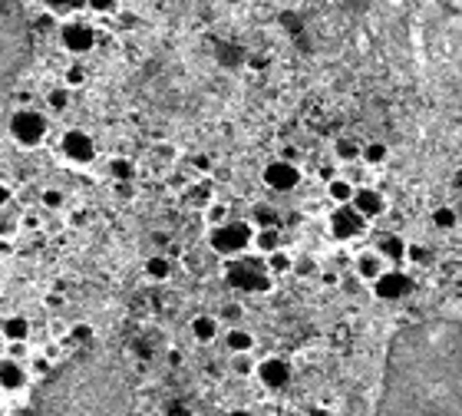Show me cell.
<instances>
[{
    "mask_svg": "<svg viewBox=\"0 0 462 416\" xmlns=\"http://www.w3.org/2000/svg\"><path fill=\"white\" fill-rule=\"evenodd\" d=\"M224 317H231V321L241 317V308H238V304H228V308H224Z\"/></svg>",
    "mask_w": 462,
    "mask_h": 416,
    "instance_id": "41",
    "label": "cell"
},
{
    "mask_svg": "<svg viewBox=\"0 0 462 416\" xmlns=\"http://www.w3.org/2000/svg\"><path fill=\"white\" fill-rule=\"evenodd\" d=\"M393 3H400V0H393Z\"/></svg>",
    "mask_w": 462,
    "mask_h": 416,
    "instance_id": "44",
    "label": "cell"
},
{
    "mask_svg": "<svg viewBox=\"0 0 462 416\" xmlns=\"http://www.w3.org/2000/svg\"><path fill=\"white\" fill-rule=\"evenodd\" d=\"M456 222H459V215H456L449 205L432 208V225H436L439 231H452V228H456Z\"/></svg>",
    "mask_w": 462,
    "mask_h": 416,
    "instance_id": "24",
    "label": "cell"
},
{
    "mask_svg": "<svg viewBox=\"0 0 462 416\" xmlns=\"http://www.w3.org/2000/svg\"><path fill=\"white\" fill-rule=\"evenodd\" d=\"M410 287H413V281L403 271H383L373 281V294L380 297V301H400V297L410 294Z\"/></svg>",
    "mask_w": 462,
    "mask_h": 416,
    "instance_id": "11",
    "label": "cell"
},
{
    "mask_svg": "<svg viewBox=\"0 0 462 416\" xmlns=\"http://www.w3.org/2000/svg\"><path fill=\"white\" fill-rule=\"evenodd\" d=\"M254 248L261 254H271L281 248V231L278 228H254Z\"/></svg>",
    "mask_w": 462,
    "mask_h": 416,
    "instance_id": "20",
    "label": "cell"
},
{
    "mask_svg": "<svg viewBox=\"0 0 462 416\" xmlns=\"http://www.w3.org/2000/svg\"><path fill=\"white\" fill-rule=\"evenodd\" d=\"M70 341L73 343H93V327L90 324H76V327H70Z\"/></svg>",
    "mask_w": 462,
    "mask_h": 416,
    "instance_id": "33",
    "label": "cell"
},
{
    "mask_svg": "<svg viewBox=\"0 0 462 416\" xmlns=\"http://www.w3.org/2000/svg\"><path fill=\"white\" fill-rule=\"evenodd\" d=\"M224 343H228V350H231V354H251L254 334H251V330H244V327H231V330L224 334Z\"/></svg>",
    "mask_w": 462,
    "mask_h": 416,
    "instance_id": "19",
    "label": "cell"
},
{
    "mask_svg": "<svg viewBox=\"0 0 462 416\" xmlns=\"http://www.w3.org/2000/svg\"><path fill=\"white\" fill-rule=\"evenodd\" d=\"M350 205L357 208L363 218H376V215H383V211H387V198L376 192V189H357Z\"/></svg>",
    "mask_w": 462,
    "mask_h": 416,
    "instance_id": "13",
    "label": "cell"
},
{
    "mask_svg": "<svg viewBox=\"0 0 462 416\" xmlns=\"http://www.w3.org/2000/svg\"><path fill=\"white\" fill-rule=\"evenodd\" d=\"M291 271H298V274H304V278H311V274H317V261L307 258V254H304V258H294V267H291Z\"/></svg>",
    "mask_w": 462,
    "mask_h": 416,
    "instance_id": "35",
    "label": "cell"
},
{
    "mask_svg": "<svg viewBox=\"0 0 462 416\" xmlns=\"http://www.w3.org/2000/svg\"><path fill=\"white\" fill-rule=\"evenodd\" d=\"M146 274H149L152 281H165V278L172 274V261H169L165 254H155V258L146 261Z\"/></svg>",
    "mask_w": 462,
    "mask_h": 416,
    "instance_id": "23",
    "label": "cell"
},
{
    "mask_svg": "<svg viewBox=\"0 0 462 416\" xmlns=\"http://www.w3.org/2000/svg\"><path fill=\"white\" fill-rule=\"evenodd\" d=\"M10 354H14L10 360H20V357L27 354V341H23V343H14V350H10Z\"/></svg>",
    "mask_w": 462,
    "mask_h": 416,
    "instance_id": "40",
    "label": "cell"
},
{
    "mask_svg": "<svg viewBox=\"0 0 462 416\" xmlns=\"http://www.w3.org/2000/svg\"><path fill=\"white\" fill-rule=\"evenodd\" d=\"M209 245H211V252L224 254V258L248 252L254 245V225L251 222H231V218H228L224 225H218V228L209 231Z\"/></svg>",
    "mask_w": 462,
    "mask_h": 416,
    "instance_id": "5",
    "label": "cell"
},
{
    "mask_svg": "<svg viewBox=\"0 0 462 416\" xmlns=\"http://www.w3.org/2000/svg\"><path fill=\"white\" fill-rule=\"evenodd\" d=\"M109 176L116 178V182H133L135 165L129 162V159H113V162H109Z\"/></svg>",
    "mask_w": 462,
    "mask_h": 416,
    "instance_id": "25",
    "label": "cell"
},
{
    "mask_svg": "<svg viewBox=\"0 0 462 416\" xmlns=\"http://www.w3.org/2000/svg\"><path fill=\"white\" fill-rule=\"evenodd\" d=\"M334 149H337V159H343V162H354V159H360V152H363L354 139H337Z\"/></svg>",
    "mask_w": 462,
    "mask_h": 416,
    "instance_id": "28",
    "label": "cell"
},
{
    "mask_svg": "<svg viewBox=\"0 0 462 416\" xmlns=\"http://www.w3.org/2000/svg\"><path fill=\"white\" fill-rule=\"evenodd\" d=\"M44 205H50V208L63 205V192H44Z\"/></svg>",
    "mask_w": 462,
    "mask_h": 416,
    "instance_id": "38",
    "label": "cell"
},
{
    "mask_svg": "<svg viewBox=\"0 0 462 416\" xmlns=\"http://www.w3.org/2000/svg\"><path fill=\"white\" fill-rule=\"evenodd\" d=\"M90 0H44L46 10H53V14H73V10H83Z\"/></svg>",
    "mask_w": 462,
    "mask_h": 416,
    "instance_id": "27",
    "label": "cell"
},
{
    "mask_svg": "<svg viewBox=\"0 0 462 416\" xmlns=\"http://www.w3.org/2000/svg\"><path fill=\"white\" fill-rule=\"evenodd\" d=\"M254 373L261 377V384L268 386V390H281V386L291 384V363H287L284 357H268V360H261Z\"/></svg>",
    "mask_w": 462,
    "mask_h": 416,
    "instance_id": "12",
    "label": "cell"
},
{
    "mask_svg": "<svg viewBox=\"0 0 462 416\" xmlns=\"http://www.w3.org/2000/svg\"><path fill=\"white\" fill-rule=\"evenodd\" d=\"M373 416H462L459 317H419L389 337Z\"/></svg>",
    "mask_w": 462,
    "mask_h": 416,
    "instance_id": "1",
    "label": "cell"
},
{
    "mask_svg": "<svg viewBox=\"0 0 462 416\" xmlns=\"http://www.w3.org/2000/svg\"><path fill=\"white\" fill-rule=\"evenodd\" d=\"M30 63V20L23 0H0V89Z\"/></svg>",
    "mask_w": 462,
    "mask_h": 416,
    "instance_id": "3",
    "label": "cell"
},
{
    "mask_svg": "<svg viewBox=\"0 0 462 416\" xmlns=\"http://www.w3.org/2000/svg\"><path fill=\"white\" fill-rule=\"evenodd\" d=\"M224 416H251L248 410H231V413H224Z\"/></svg>",
    "mask_w": 462,
    "mask_h": 416,
    "instance_id": "43",
    "label": "cell"
},
{
    "mask_svg": "<svg viewBox=\"0 0 462 416\" xmlns=\"http://www.w3.org/2000/svg\"><path fill=\"white\" fill-rule=\"evenodd\" d=\"M27 386V367L20 360H0V390H20Z\"/></svg>",
    "mask_w": 462,
    "mask_h": 416,
    "instance_id": "14",
    "label": "cell"
},
{
    "mask_svg": "<svg viewBox=\"0 0 462 416\" xmlns=\"http://www.w3.org/2000/svg\"><path fill=\"white\" fill-rule=\"evenodd\" d=\"M17 235V218L10 215V208H0V238Z\"/></svg>",
    "mask_w": 462,
    "mask_h": 416,
    "instance_id": "32",
    "label": "cell"
},
{
    "mask_svg": "<svg viewBox=\"0 0 462 416\" xmlns=\"http://www.w3.org/2000/svg\"><path fill=\"white\" fill-rule=\"evenodd\" d=\"M119 27H135V14H122L119 17Z\"/></svg>",
    "mask_w": 462,
    "mask_h": 416,
    "instance_id": "42",
    "label": "cell"
},
{
    "mask_svg": "<svg viewBox=\"0 0 462 416\" xmlns=\"http://www.w3.org/2000/svg\"><path fill=\"white\" fill-rule=\"evenodd\" d=\"M406 254H410L416 265H426V261H430V252H426V248H419V245H406Z\"/></svg>",
    "mask_w": 462,
    "mask_h": 416,
    "instance_id": "37",
    "label": "cell"
},
{
    "mask_svg": "<svg viewBox=\"0 0 462 416\" xmlns=\"http://www.w3.org/2000/svg\"><path fill=\"white\" fill-rule=\"evenodd\" d=\"M192 337L198 343H211L215 337H218V321L211 317V314H198L192 321Z\"/></svg>",
    "mask_w": 462,
    "mask_h": 416,
    "instance_id": "18",
    "label": "cell"
},
{
    "mask_svg": "<svg viewBox=\"0 0 462 416\" xmlns=\"http://www.w3.org/2000/svg\"><path fill=\"white\" fill-rule=\"evenodd\" d=\"M60 149H63V155L76 165H90L93 159H96V142H93V135L83 133V129H70V133L63 135Z\"/></svg>",
    "mask_w": 462,
    "mask_h": 416,
    "instance_id": "9",
    "label": "cell"
},
{
    "mask_svg": "<svg viewBox=\"0 0 462 416\" xmlns=\"http://www.w3.org/2000/svg\"><path fill=\"white\" fill-rule=\"evenodd\" d=\"M46 106H50L53 113H63V109L70 106V93H66V89H50V96H46Z\"/></svg>",
    "mask_w": 462,
    "mask_h": 416,
    "instance_id": "30",
    "label": "cell"
},
{
    "mask_svg": "<svg viewBox=\"0 0 462 416\" xmlns=\"http://www.w3.org/2000/svg\"><path fill=\"white\" fill-rule=\"evenodd\" d=\"M327 195H330V202H337V205H350V202H354V182H347V178H330Z\"/></svg>",
    "mask_w": 462,
    "mask_h": 416,
    "instance_id": "21",
    "label": "cell"
},
{
    "mask_svg": "<svg viewBox=\"0 0 462 416\" xmlns=\"http://www.w3.org/2000/svg\"><path fill=\"white\" fill-rule=\"evenodd\" d=\"M205 222H209V228H218V225H224V222H228V205L211 202V205L205 208Z\"/></svg>",
    "mask_w": 462,
    "mask_h": 416,
    "instance_id": "29",
    "label": "cell"
},
{
    "mask_svg": "<svg viewBox=\"0 0 462 416\" xmlns=\"http://www.w3.org/2000/svg\"><path fill=\"white\" fill-rule=\"evenodd\" d=\"M133 380L106 350H86L46 377L33 393L40 416H129Z\"/></svg>",
    "mask_w": 462,
    "mask_h": 416,
    "instance_id": "2",
    "label": "cell"
},
{
    "mask_svg": "<svg viewBox=\"0 0 462 416\" xmlns=\"http://www.w3.org/2000/svg\"><path fill=\"white\" fill-rule=\"evenodd\" d=\"M10 198H14V192H10V185H3V182H0V208H7V205H10Z\"/></svg>",
    "mask_w": 462,
    "mask_h": 416,
    "instance_id": "39",
    "label": "cell"
},
{
    "mask_svg": "<svg viewBox=\"0 0 462 416\" xmlns=\"http://www.w3.org/2000/svg\"><path fill=\"white\" fill-rule=\"evenodd\" d=\"M376 254H380L383 261H403V258H406V241H403L400 235H383L380 245H376Z\"/></svg>",
    "mask_w": 462,
    "mask_h": 416,
    "instance_id": "17",
    "label": "cell"
},
{
    "mask_svg": "<svg viewBox=\"0 0 462 416\" xmlns=\"http://www.w3.org/2000/svg\"><path fill=\"white\" fill-rule=\"evenodd\" d=\"M231 370L241 373V377H248V373L258 370V363L251 360V354H235V360H231Z\"/></svg>",
    "mask_w": 462,
    "mask_h": 416,
    "instance_id": "31",
    "label": "cell"
},
{
    "mask_svg": "<svg viewBox=\"0 0 462 416\" xmlns=\"http://www.w3.org/2000/svg\"><path fill=\"white\" fill-rule=\"evenodd\" d=\"M46 116L37 109H20L10 116V135H14L20 146H40L46 139Z\"/></svg>",
    "mask_w": 462,
    "mask_h": 416,
    "instance_id": "6",
    "label": "cell"
},
{
    "mask_svg": "<svg viewBox=\"0 0 462 416\" xmlns=\"http://www.w3.org/2000/svg\"><path fill=\"white\" fill-rule=\"evenodd\" d=\"M224 281L238 291H251V294H261V291H271V271L261 258H235L224 267Z\"/></svg>",
    "mask_w": 462,
    "mask_h": 416,
    "instance_id": "4",
    "label": "cell"
},
{
    "mask_svg": "<svg viewBox=\"0 0 462 416\" xmlns=\"http://www.w3.org/2000/svg\"><path fill=\"white\" fill-rule=\"evenodd\" d=\"M264 265H268L271 278H274V274H287V271L294 267V258H291V254L284 252V248H278V252L264 254Z\"/></svg>",
    "mask_w": 462,
    "mask_h": 416,
    "instance_id": "22",
    "label": "cell"
},
{
    "mask_svg": "<svg viewBox=\"0 0 462 416\" xmlns=\"http://www.w3.org/2000/svg\"><path fill=\"white\" fill-rule=\"evenodd\" d=\"M387 152L389 149L383 146V142H370V146H363L360 159H363L367 165H380V162H387Z\"/></svg>",
    "mask_w": 462,
    "mask_h": 416,
    "instance_id": "26",
    "label": "cell"
},
{
    "mask_svg": "<svg viewBox=\"0 0 462 416\" xmlns=\"http://www.w3.org/2000/svg\"><path fill=\"white\" fill-rule=\"evenodd\" d=\"M60 44L70 50V53H90L96 46V30H93L90 20L83 17H70L60 23Z\"/></svg>",
    "mask_w": 462,
    "mask_h": 416,
    "instance_id": "7",
    "label": "cell"
},
{
    "mask_svg": "<svg viewBox=\"0 0 462 416\" xmlns=\"http://www.w3.org/2000/svg\"><path fill=\"white\" fill-rule=\"evenodd\" d=\"M383 271H387V261H383L376 252H360L357 254V278H363V281L373 284Z\"/></svg>",
    "mask_w": 462,
    "mask_h": 416,
    "instance_id": "15",
    "label": "cell"
},
{
    "mask_svg": "<svg viewBox=\"0 0 462 416\" xmlns=\"http://www.w3.org/2000/svg\"><path fill=\"white\" fill-rule=\"evenodd\" d=\"M298 182H300V169L294 162L278 159V162L264 165V185L274 189V192H291V189H298Z\"/></svg>",
    "mask_w": 462,
    "mask_h": 416,
    "instance_id": "10",
    "label": "cell"
},
{
    "mask_svg": "<svg viewBox=\"0 0 462 416\" xmlns=\"http://www.w3.org/2000/svg\"><path fill=\"white\" fill-rule=\"evenodd\" d=\"M363 231H367V218H363L354 205H337L330 211V235L337 238V241L360 238Z\"/></svg>",
    "mask_w": 462,
    "mask_h": 416,
    "instance_id": "8",
    "label": "cell"
},
{
    "mask_svg": "<svg viewBox=\"0 0 462 416\" xmlns=\"http://www.w3.org/2000/svg\"><path fill=\"white\" fill-rule=\"evenodd\" d=\"M0 334H3L10 343H23L27 337H30V321L20 317V314H10V317L0 321Z\"/></svg>",
    "mask_w": 462,
    "mask_h": 416,
    "instance_id": "16",
    "label": "cell"
},
{
    "mask_svg": "<svg viewBox=\"0 0 462 416\" xmlns=\"http://www.w3.org/2000/svg\"><path fill=\"white\" fill-rule=\"evenodd\" d=\"M63 79H66V86H83V83H86V70H83L79 63H73V66H66V76H63Z\"/></svg>",
    "mask_w": 462,
    "mask_h": 416,
    "instance_id": "34",
    "label": "cell"
},
{
    "mask_svg": "<svg viewBox=\"0 0 462 416\" xmlns=\"http://www.w3.org/2000/svg\"><path fill=\"white\" fill-rule=\"evenodd\" d=\"M86 7H90L93 14H116V0H90V3H86Z\"/></svg>",
    "mask_w": 462,
    "mask_h": 416,
    "instance_id": "36",
    "label": "cell"
}]
</instances>
